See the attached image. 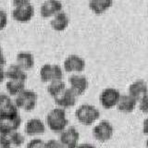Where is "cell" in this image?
I'll return each instance as SVG.
<instances>
[{
  "mask_svg": "<svg viewBox=\"0 0 148 148\" xmlns=\"http://www.w3.org/2000/svg\"><path fill=\"white\" fill-rule=\"evenodd\" d=\"M9 138V142L11 143L12 147H20L21 145H23V143L25 141L24 136L20 132H13L10 133H7Z\"/></svg>",
  "mask_w": 148,
  "mask_h": 148,
  "instance_id": "cb8c5ba5",
  "label": "cell"
},
{
  "mask_svg": "<svg viewBox=\"0 0 148 148\" xmlns=\"http://www.w3.org/2000/svg\"><path fill=\"white\" fill-rule=\"evenodd\" d=\"M46 148H68L65 146L59 140H49L46 142Z\"/></svg>",
  "mask_w": 148,
  "mask_h": 148,
  "instance_id": "4316f807",
  "label": "cell"
},
{
  "mask_svg": "<svg viewBox=\"0 0 148 148\" xmlns=\"http://www.w3.org/2000/svg\"><path fill=\"white\" fill-rule=\"evenodd\" d=\"M16 61L18 66H20L25 71H30L34 67V55L30 52H26V51H22V52H20L17 55Z\"/></svg>",
  "mask_w": 148,
  "mask_h": 148,
  "instance_id": "d6986e66",
  "label": "cell"
},
{
  "mask_svg": "<svg viewBox=\"0 0 148 148\" xmlns=\"http://www.w3.org/2000/svg\"><path fill=\"white\" fill-rule=\"evenodd\" d=\"M75 117L81 124L84 126H91L100 118V112L95 106L83 104L76 109Z\"/></svg>",
  "mask_w": 148,
  "mask_h": 148,
  "instance_id": "7a4b0ae2",
  "label": "cell"
},
{
  "mask_svg": "<svg viewBox=\"0 0 148 148\" xmlns=\"http://www.w3.org/2000/svg\"><path fill=\"white\" fill-rule=\"evenodd\" d=\"M138 101L130 95L120 96V99L117 105V108L122 113H132L135 109Z\"/></svg>",
  "mask_w": 148,
  "mask_h": 148,
  "instance_id": "e0dca14e",
  "label": "cell"
},
{
  "mask_svg": "<svg viewBox=\"0 0 148 148\" xmlns=\"http://www.w3.org/2000/svg\"><path fill=\"white\" fill-rule=\"evenodd\" d=\"M5 65H6V58H5V56H4L2 46L0 45V66L4 67Z\"/></svg>",
  "mask_w": 148,
  "mask_h": 148,
  "instance_id": "4dcf8cb0",
  "label": "cell"
},
{
  "mask_svg": "<svg viewBox=\"0 0 148 148\" xmlns=\"http://www.w3.org/2000/svg\"><path fill=\"white\" fill-rule=\"evenodd\" d=\"M30 3V0H13V5L14 7H18V6H22V5H25Z\"/></svg>",
  "mask_w": 148,
  "mask_h": 148,
  "instance_id": "1f68e13d",
  "label": "cell"
},
{
  "mask_svg": "<svg viewBox=\"0 0 148 148\" xmlns=\"http://www.w3.org/2000/svg\"><path fill=\"white\" fill-rule=\"evenodd\" d=\"M138 102H139V108H140V110L143 113L148 114V94L143 95Z\"/></svg>",
  "mask_w": 148,
  "mask_h": 148,
  "instance_id": "484cf974",
  "label": "cell"
},
{
  "mask_svg": "<svg viewBox=\"0 0 148 148\" xmlns=\"http://www.w3.org/2000/svg\"><path fill=\"white\" fill-rule=\"evenodd\" d=\"M12 18L14 21L20 23H26L30 21L34 16V7L30 3L14 8L12 10Z\"/></svg>",
  "mask_w": 148,
  "mask_h": 148,
  "instance_id": "52a82bcc",
  "label": "cell"
},
{
  "mask_svg": "<svg viewBox=\"0 0 148 148\" xmlns=\"http://www.w3.org/2000/svg\"><path fill=\"white\" fill-rule=\"evenodd\" d=\"M37 101H38V95L32 90L25 89L22 91L20 95H18L15 98L16 106L18 109H22L24 111H32L35 108L37 105Z\"/></svg>",
  "mask_w": 148,
  "mask_h": 148,
  "instance_id": "3957f363",
  "label": "cell"
},
{
  "mask_svg": "<svg viewBox=\"0 0 148 148\" xmlns=\"http://www.w3.org/2000/svg\"><path fill=\"white\" fill-rule=\"evenodd\" d=\"M0 148H14V147H0Z\"/></svg>",
  "mask_w": 148,
  "mask_h": 148,
  "instance_id": "836d02e7",
  "label": "cell"
},
{
  "mask_svg": "<svg viewBox=\"0 0 148 148\" xmlns=\"http://www.w3.org/2000/svg\"><path fill=\"white\" fill-rule=\"evenodd\" d=\"M8 25V15L4 10H0V31L4 30Z\"/></svg>",
  "mask_w": 148,
  "mask_h": 148,
  "instance_id": "83f0119b",
  "label": "cell"
},
{
  "mask_svg": "<svg viewBox=\"0 0 148 148\" xmlns=\"http://www.w3.org/2000/svg\"><path fill=\"white\" fill-rule=\"evenodd\" d=\"M146 147L148 148V143H146Z\"/></svg>",
  "mask_w": 148,
  "mask_h": 148,
  "instance_id": "e575fe53",
  "label": "cell"
},
{
  "mask_svg": "<svg viewBox=\"0 0 148 148\" xmlns=\"http://www.w3.org/2000/svg\"><path fill=\"white\" fill-rule=\"evenodd\" d=\"M40 79L45 83L63 80V69L57 64H45L40 69Z\"/></svg>",
  "mask_w": 148,
  "mask_h": 148,
  "instance_id": "277c9868",
  "label": "cell"
},
{
  "mask_svg": "<svg viewBox=\"0 0 148 148\" xmlns=\"http://www.w3.org/2000/svg\"><path fill=\"white\" fill-rule=\"evenodd\" d=\"M143 132L148 137V118H146L143 122ZM146 143H148V139L146 141Z\"/></svg>",
  "mask_w": 148,
  "mask_h": 148,
  "instance_id": "f1b7e54d",
  "label": "cell"
},
{
  "mask_svg": "<svg viewBox=\"0 0 148 148\" xmlns=\"http://www.w3.org/2000/svg\"><path fill=\"white\" fill-rule=\"evenodd\" d=\"M21 125L20 115L11 117H0V134H7L16 132Z\"/></svg>",
  "mask_w": 148,
  "mask_h": 148,
  "instance_id": "8fae6325",
  "label": "cell"
},
{
  "mask_svg": "<svg viewBox=\"0 0 148 148\" xmlns=\"http://www.w3.org/2000/svg\"><path fill=\"white\" fill-rule=\"evenodd\" d=\"M25 89V82L8 80V82H6V90L9 96L16 97Z\"/></svg>",
  "mask_w": 148,
  "mask_h": 148,
  "instance_id": "44dd1931",
  "label": "cell"
},
{
  "mask_svg": "<svg viewBox=\"0 0 148 148\" xmlns=\"http://www.w3.org/2000/svg\"><path fill=\"white\" fill-rule=\"evenodd\" d=\"M45 122L50 131L56 133L62 132L68 128L69 119L67 118L66 110L61 108H55L51 109L46 115Z\"/></svg>",
  "mask_w": 148,
  "mask_h": 148,
  "instance_id": "6da1fadb",
  "label": "cell"
},
{
  "mask_svg": "<svg viewBox=\"0 0 148 148\" xmlns=\"http://www.w3.org/2000/svg\"><path fill=\"white\" fill-rule=\"evenodd\" d=\"M69 88L75 92L77 96L82 95L88 88L87 78L80 73L72 74L69 78Z\"/></svg>",
  "mask_w": 148,
  "mask_h": 148,
  "instance_id": "7c38bea8",
  "label": "cell"
},
{
  "mask_svg": "<svg viewBox=\"0 0 148 148\" xmlns=\"http://www.w3.org/2000/svg\"><path fill=\"white\" fill-rule=\"evenodd\" d=\"M63 68L64 71L69 73H81L85 69V61L80 56L72 54L64 60Z\"/></svg>",
  "mask_w": 148,
  "mask_h": 148,
  "instance_id": "ba28073f",
  "label": "cell"
},
{
  "mask_svg": "<svg viewBox=\"0 0 148 148\" xmlns=\"http://www.w3.org/2000/svg\"><path fill=\"white\" fill-rule=\"evenodd\" d=\"M129 94L133 98L137 101L140 100L143 95L148 94V85L143 80H137L133 82L131 85L129 86Z\"/></svg>",
  "mask_w": 148,
  "mask_h": 148,
  "instance_id": "2e32d148",
  "label": "cell"
},
{
  "mask_svg": "<svg viewBox=\"0 0 148 148\" xmlns=\"http://www.w3.org/2000/svg\"><path fill=\"white\" fill-rule=\"evenodd\" d=\"M24 132L29 136H36L43 134L45 132V125L42 119L38 118H32L25 124Z\"/></svg>",
  "mask_w": 148,
  "mask_h": 148,
  "instance_id": "9a60e30c",
  "label": "cell"
},
{
  "mask_svg": "<svg viewBox=\"0 0 148 148\" xmlns=\"http://www.w3.org/2000/svg\"><path fill=\"white\" fill-rule=\"evenodd\" d=\"M113 0H89V8L95 14H102L112 6Z\"/></svg>",
  "mask_w": 148,
  "mask_h": 148,
  "instance_id": "7402d4cb",
  "label": "cell"
},
{
  "mask_svg": "<svg viewBox=\"0 0 148 148\" xmlns=\"http://www.w3.org/2000/svg\"><path fill=\"white\" fill-rule=\"evenodd\" d=\"M69 18L67 13L64 11H60L53 17L52 21L50 22V25L56 32H63L69 26Z\"/></svg>",
  "mask_w": 148,
  "mask_h": 148,
  "instance_id": "ffe728a7",
  "label": "cell"
},
{
  "mask_svg": "<svg viewBox=\"0 0 148 148\" xmlns=\"http://www.w3.org/2000/svg\"><path fill=\"white\" fill-rule=\"evenodd\" d=\"M26 148H46V142L40 138H35L27 143Z\"/></svg>",
  "mask_w": 148,
  "mask_h": 148,
  "instance_id": "d4e9b609",
  "label": "cell"
},
{
  "mask_svg": "<svg viewBox=\"0 0 148 148\" xmlns=\"http://www.w3.org/2000/svg\"><path fill=\"white\" fill-rule=\"evenodd\" d=\"M6 79L12 81H21L25 82L27 81V73L24 69H22L17 64L10 65L6 69Z\"/></svg>",
  "mask_w": 148,
  "mask_h": 148,
  "instance_id": "ac0fdd59",
  "label": "cell"
},
{
  "mask_svg": "<svg viewBox=\"0 0 148 148\" xmlns=\"http://www.w3.org/2000/svg\"><path fill=\"white\" fill-rule=\"evenodd\" d=\"M77 148H95V146L92 143H80Z\"/></svg>",
  "mask_w": 148,
  "mask_h": 148,
  "instance_id": "d6a6232c",
  "label": "cell"
},
{
  "mask_svg": "<svg viewBox=\"0 0 148 148\" xmlns=\"http://www.w3.org/2000/svg\"><path fill=\"white\" fill-rule=\"evenodd\" d=\"M80 140V133L74 127H68L60 132L59 141L68 148H77Z\"/></svg>",
  "mask_w": 148,
  "mask_h": 148,
  "instance_id": "30bf717a",
  "label": "cell"
},
{
  "mask_svg": "<svg viewBox=\"0 0 148 148\" xmlns=\"http://www.w3.org/2000/svg\"><path fill=\"white\" fill-rule=\"evenodd\" d=\"M67 85L63 81L59 82H53L48 83L47 85V92L53 99L57 98L62 92L67 89Z\"/></svg>",
  "mask_w": 148,
  "mask_h": 148,
  "instance_id": "603a6c76",
  "label": "cell"
},
{
  "mask_svg": "<svg viewBox=\"0 0 148 148\" xmlns=\"http://www.w3.org/2000/svg\"><path fill=\"white\" fill-rule=\"evenodd\" d=\"M120 92L118 89L115 88H106L101 92L99 96V101L101 106L106 109H111L117 108V105L120 99Z\"/></svg>",
  "mask_w": 148,
  "mask_h": 148,
  "instance_id": "5b68a950",
  "label": "cell"
},
{
  "mask_svg": "<svg viewBox=\"0 0 148 148\" xmlns=\"http://www.w3.org/2000/svg\"><path fill=\"white\" fill-rule=\"evenodd\" d=\"M114 128L108 120H102L92 129V135L96 141L105 143L109 141L113 136Z\"/></svg>",
  "mask_w": 148,
  "mask_h": 148,
  "instance_id": "8992f818",
  "label": "cell"
},
{
  "mask_svg": "<svg viewBox=\"0 0 148 148\" xmlns=\"http://www.w3.org/2000/svg\"><path fill=\"white\" fill-rule=\"evenodd\" d=\"M5 79H6V69H4V67L0 66V84L4 82Z\"/></svg>",
  "mask_w": 148,
  "mask_h": 148,
  "instance_id": "f546056e",
  "label": "cell"
},
{
  "mask_svg": "<svg viewBox=\"0 0 148 148\" xmlns=\"http://www.w3.org/2000/svg\"><path fill=\"white\" fill-rule=\"evenodd\" d=\"M63 5L59 0H45L40 7V14L43 18L54 17L62 11Z\"/></svg>",
  "mask_w": 148,
  "mask_h": 148,
  "instance_id": "5bb4252c",
  "label": "cell"
},
{
  "mask_svg": "<svg viewBox=\"0 0 148 148\" xmlns=\"http://www.w3.org/2000/svg\"><path fill=\"white\" fill-rule=\"evenodd\" d=\"M18 114V108L11 96L6 94L0 95V117H11Z\"/></svg>",
  "mask_w": 148,
  "mask_h": 148,
  "instance_id": "9c48e42d",
  "label": "cell"
},
{
  "mask_svg": "<svg viewBox=\"0 0 148 148\" xmlns=\"http://www.w3.org/2000/svg\"><path fill=\"white\" fill-rule=\"evenodd\" d=\"M77 97L78 96L76 95L75 92L69 87L59 96L55 98L54 101L58 108L66 109L71 108L75 106V104L77 103Z\"/></svg>",
  "mask_w": 148,
  "mask_h": 148,
  "instance_id": "4fadbf2b",
  "label": "cell"
}]
</instances>
